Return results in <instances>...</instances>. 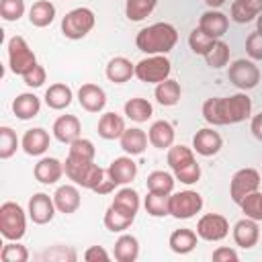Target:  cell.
Returning <instances> with one entry per match:
<instances>
[{"mask_svg":"<svg viewBox=\"0 0 262 262\" xmlns=\"http://www.w3.org/2000/svg\"><path fill=\"white\" fill-rule=\"evenodd\" d=\"M252 115V98L246 92H237L231 96H213L203 102V119L213 125H235L246 121Z\"/></svg>","mask_w":262,"mask_h":262,"instance_id":"1","label":"cell"},{"mask_svg":"<svg viewBox=\"0 0 262 262\" xmlns=\"http://www.w3.org/2000/svg\"><path fill=\"white\" fill-rule=\"evenodd\" d=\"M63 170H66V176L74 184L94 190L98 194H108L117 188L115 182L108 178L106 170H102L98 164H94V160H82V158L68 156L63 162Z\"/></svg>","mask_w":262,"mask_h":262,"instance_id":"2","label":"cell"},{"mask_svg":"<svg viewBox=\"0 0 262 262\" xmlns=\"http://www.w3.org/2000/svg\"><path fill=\"white\" fill-rule=\"evenodd\" d=\"M178 43V31L170 23H154L141 29L135 37V45L139 51L147 55H166Z\"/></svg>","mask_w":262,"mask_h":262,"instance_id":"3","label":"cell"},{"mask_svg":"<svg viewBox=\"0 0 262 262\" xmlns=\"http://www.w3.org/2000/svg\"><path fill=\"white\" fill-rule=\"evenodd\" d=\"M166 162L174 174L176 180H180L182 184H194L201 178V166L194 160V149L186 147V145H172L168 147L166 154Z\"/></svg>","mask_w":262,"mask_h":262,"instance_id":"4","label":"cell"},{"mask_svg":"<svg viewBox=\"0 0 262 262\" xmlns=\"http://www.w3.org/2000/svg\"><path fill=\"white\" fill-rule=\"evenodd\" d=\"M27 215L25 209L14 203V201H6L0 205V233L4 239L8 242H16L23 239L27 233Z\"/></svg>","mask_w":262,"mask_h":262,"instance_id":"5","label":"cell"},{"mask_svg":"<svg viewBox=\"0 0 262 262\" xmlns=\"http://www.w3.org/2000/svg\"><path fill=\"white\" fill-rule=\"evenodd\" d=\"M94 25H96L94 12L86 6H80L66 12V16L61 18V33L66 39L78 41V39H84L94 29Z\"/></svg>","mask_w":262,"mask_h":262,"instance_id":"6","label":"cell"},{"mask_svg":"<svg viewBox=\"0 0 262 262\" xmlns=\"http://www.w3.org/2000/svg\"><path fill=\"white\" fill-rule=\"evenodd\" d=\"M8 66L10 72L16 76H25L29 70H33L37 66V57L33 53V49L29 47V43L25 41V37L14 35L8 39Z\"/></svg>","mask_w":262,"mask_h":262,"instance_id":"7","label":"cell"},{"mask_svg":"<svg viewBox=\"0 0 262 262\" xmlns=\"http://www.w3.org/2000/svg\"><path fill=\"white\" fill-rule=\"evenodd\" d=\"M172 63L166 55H147L135 63V78L145 84H160L170 78Z\"/></svg>","mask_w":262,"mask_h":262,"instance_id":"8","label":"cell"},{"mask_svg":"<svg viewBox=\"0 0 262 262\" xmlns=\"http://www.w3.org/2000/svg\"><path fill=\"white\" fill-rule=\"evenodd\" d=\"M260 190V172L256 168H239L229 182V196L235 205L242 203L248 194Z\"/></svg>","mask_w":262,"mask_h":262,"instance_id":"9","label":"cell"},{"mask_svg":"<svg viewBox=\"0 0 262 262\" xmlns=\"http://www.w3.org/2000/svg\"><path fill=\"white\" fill-rule=\"evenodd\" d=\"M227 78L235 88L246 92V90H252L258 86L260 70L252 59H235L227 70Z\"/></svg>","mask_w":262,"mask_h":262,"instance_id":"10","label":"cell"},{"mask_svg":"<svg viewBox=\"0 0 262 262\" xmlns=\"http://www.w3.org/2000/svg\"><path fill=\"white\" fill-rule=\"evenodd\" d=\"M203 209V196L196 190H180L170 194V215L174 219H190Z\"/></svg>","mask_w":262,"mask_h":262,"instance_id":"11","label":"cell"},{"mask_svg":"<svg viewBox=\"0 0 262 262\" xmlns=\"http://www.w3.org/2000/svg\"><path fill=\"white\" fill-rule=\"evenodd\" d=\"M196 233L205 242H221L229 233V221L219 213H207L196 221Z\"/></svg>","mask_w":262,"mask_h":262,"instance_id":"12","label":"cell"},{"mask_svg":"<svg viewBox=\"0 0 262 262\" xmlns=\"http://www.w3.org/2000/svg\"><path fill=\"white\" fill-rule=\"evenodd\" d=\"M55 203H53V196L45 194V192H35L31 199H29V219L37 225H45L49 223L53 217H55Z\"/></svg>","mask_w":262,"mask_h":262,"instance_id":"13","label":"cell"},{"mask_svg":"<svg viewBox=\"0 0 262 262\" xmlns=\"http://www.w3.org/2000/svg\"><path fill=\"white\" fill-rule=\"evenodd\" d=\"M106 174L115 182V186H127L137 176V164L133 162V156H121L111 162Z\"/></svg>","mask_w":262,"mask_h":262,"instance_id":"14","label":"cell"},{"mask_svg":"<svg viewBox=\"0 0 262 262\" xmlns=\"http://www.w3.org/2000/svg\"><path fill=\"white\" fill-rule=\"evenodd\" d=\"M223 147V139L221 135L211 129V127H205V129H199L192 137V149L199 154V156H205V158H211L215 154H219V149Z\"/></svg>","mask_w":262,"mask_h":262,"instance_id":"15","label":"cell"},{"mask_svg":"<svg viewBox=\"0 0 262 262\" xmlns=\"http://www.w3.org/2000/svg\"><path fill=\"white\" fill-rule=\"evenodd\" d=\"M78 102L88 113H100L106 106V92L92 82H86L78 90Z\"/></svg>","mask_w":262,"mask_h":262,"instance_id":"16","label":"cell"},{"mask_svg":"<svg viewBox=\"0 0 262 262\" xmlns=\"http://www.w3.org/2000/svg\"><path fill=\"white\" fill-rule=\"evenodd\" d=\"M227 27H229V18L219 8H209L199 18V29L205 31L213 39H221L227 33Z\"/></svg>","mask_w":262,"mask_h":262,"instance_id":"17","label":"cell"},{"mask_svg":"<svg viewBox=\"0 0 262 262\" xmlns=\"http://www.w3.org/2000/svg\"><path fill=\"white\" fill-rule=\"evenodd\" d=\"M53 203H55V209L59 213H63V215L76 213L80 209V203H82L78 184H61V186H57V190L53 192Z\"/></svg>","mask_w":262,"mask_h":262,"instance_id":"18","label":"cell"},{"mask_svg":"<svg viewBox=\"0 0 262 262\" xmlns=\"http://www.w3.org/2000/svg\"><path fill=\"white\" fill-rule=\"evenodd\" d=\"M49 143H51V137L43 127L27 129L20 139V147L27 156H43L49 149Z\"/></svg>","mask_w":262,"mask_h":262,"instance_id":"19","label":"cell"},{"mask_svg":"<svg viewBox=\"0 0 262 262\" xmlns=\"http://www.w3.org/2000/svg\"><path fill=\"white\" fill-rule=\"evenodd\" d=\"M258 239H260L258 221H254L250 217H244L233 225V242H235V246H239L244 250H250V248H254L258 244Z\"/></svg>","mask_w":262,"mask_h":262,"instance_id":"20","label":"cell"},{"mask_svg":"<svg viewBox=\"0 0 262 262\" xmlns=\"http://www.w3.org/2000/svg\"><path fill=\"white\" fill-rule=\"evenodd\" d=\"M53 137L59 141V143H72L80 137V131H82V125H80V119L74 117V115H61L55 119L53 123Z\"/></svg>","mask_w":262,"mask_h":262,"instance_id":"21","label":"cell"},{"mask_svg":"<svg viewBox=\"0 0 262 262\" xmlns=\"http://www.w3.org/2000/svg\"><path fill=\"white\" fill-rule=\"evenodd\" d=\"M33 174H35V180L41 182V184H55L66 174V170H63V164L57 158H41L35 164Z\"/></svg>","mask_w":262,"mask_h":262,"instance_id":"22","label":"cell"},{"mask_svg":"<svg viewBox=\"0 0 262 262\" xmlns=\"http://www.w3.org/2000/svg\"><path fill=\"white\" fill-rule=\"evenodd\" d=\"M147 137H149V143L156 147V149H168L174 145V137H176V131H174V125L166 119H160V121H154L149 131H147Z\"/></svg>","mask_w":262,"mask_h":262,"instance_id":"23","label":"cell"},{"mask_svg":"<svg viewBox=\"0 0 262 262\" xmlns=\"http://www.w3.org/2000/svg\"><path fill=\"white\" fill-rule=\"evenodd\" d=\"M119 143H121V149H123L127 156H141V154L145 151L147 143H149V137H147V133H145L143 129H139V127H129V129H125V133L121 135Z\"/></svg>","mask_w":262,"mask_h":262,"instance_id":"24","label":"cell"},{"mask_svg":"<svg viewBox=\"0 0 262 262\" xmlns=\"http://www.w3.org/2000/svg\"><path fill=\"white\" fill-rule=\"evenodd\" d=\"M139 205H141V201H139L137 190H133L129 186H123L121 190H117L115 196H113V203H111L113 209H117L119 213H123L131 219H135V215L139 211Z\"/></svg>","mask_w":262,"mask_h":262,"instance_id":"25","label":"cell"},{"mask_svg":"<svg viewBox=\"0 0 262 262\" xmlns=\"http://www.w3.org/2000/svg\"><path fill=\"white\" fill-rule=\"evenodd\" d=\"M104 74L113 84H125L135 76V66L131 63V59H127L123 55H117L106 63Z\"/></svg>","mask_w":262,"mask_h":262,"instance_id":"26","label":"cell"},{"mask_svg":"<svg viewBox=\"0 0 262 262\" xmlns=\"http://www.w3.org/2000/svg\"><path fill=\"white\" fill-rule=\"evenodd\" d=\"M196 242H199V233L188 229V227H180V229H174L170 233V239H168V246L174 254H190L194 248H196Z\"/></svg>","mask_w":262,"mask_h":262,"instance_id":"27","label":"cell"},{"mask_svg":"<svg viewBox=\"0 0 262 262\" xmlns=\"http://www.w3.org/2000/svg\"><path fill=\"white\" fill-rule=\"evenodd\" d=\"M39 111H41V100H39V96L31 94V92H23L12 100V113L20 121L35 119L39 115Z\"/></svg>","mask_w":262,"mask_h":262,"instance_id":"28","label":"cell"},{"mask_svg":"<svg viewBox=\"0 0 262 262\" xmlns=\"http://www.w3.org/2000/svg\"><path fill=\"white\" fill-rule=\"evenodd\" d=\"M125 119L121 117V115H117V113H104L100 119H98V127H96V131H98V135L102 137V139H121V135L125 133Z\"/></svg>","mask_w":262,"mask_h":262,"instance_id":"29","label":"cell"},{"mask_svg":"<svg viewBox=\"0 0 262 262\" xmlns=\"http://www.w3.org/2000/svg\"><path fill=\"white\" fill-rule=\"evenodd\" d=\"M113 256L117 262H135L139 256V239L131 233H121L115 242Z\"/></svg>","mask_w":262,"mask_h":262,"instance_id":"30","label":"cell"},{"mask_svg":"<svg viewBox=\"0 0 262 262\" xmlns=\"http://www.w3.org/2000/svg\"><path fill=\"white\" fill-rule=\"evenodd\" d=\"M72 88L68 84H61V82H55L51 84L47 90H45V104L53 111H63L72 104Z\"/></svg>","mask_w":262,"mask_h":262,"instance_id":"31","label":"cell"},{"mask_svg":"<svg viewBox=\"0 0 262 262\" xmlns=\"http://www.w3.org/2000/svg\"><path fill=\"white\" fill-rule=\"evenodd\" d=\"M260 12H262V0H233L229 16L235 23L246 25V23L254 20Z\"/></svg>","mask_w":262,"mask_h":262,"instance_id":"32","label":"cell"},{"mask_svg":"<svg viewBox=\"0 0 262 262\" xmlns=\"http://www.w3.org/2000/svg\"><path fill=\"white\" fill-rule=\"evenodd\" d=\"M55 18V6L49 0H37L29 8V23L37 29H45Z\"/></svg>","mask_w":262,"mask_h":262,"instance_id":"33","label":"cell"},{"mask_svg":"<svg viewBox=\"0 0 262 262\" xmlns=\"http://www.w3.org/2000/svg\"><path fill=\"white\" fill-rule=\"evenodd\" d=\"M154 96H156V100H158L162 106H174V104H178V100H180V96H182V88H180V84H178L176 80L168 78V80L156 84Z\"/></svg>","mask_w":262,"mask_h":262,"instance_id":"34","label":"cell"},{"mask_svg":"<svg viewBox=\"0 0 262 262\" xmlns=\"http://www.w3.org/2000/svg\"><path fill=\"white\" fill-rule=\"evenodd\" d=\"M123 111H125V117L131 119V121H135V123H145V121H149L151 115H154L151 102L145 100V98H139V96L129 98V100L125 102Z\"/></svg>","mask_w":262,"mask_h":262,"instance_id":"35","label":"cell"},{"mask_svg":"<svg viewBox=\"0 0 262 262\" xmlns=\"http://www.w3.org/2000/svg\"><path fill=\"white\" fill-rule=\"evenodd\" d=\"M145 184H147V190H151V192L172 194L174 184H176V178H174V174H170V172H164V170H154L151 174H147Z\"/></svg>","mask_w":262,"mask_h":262,"instance_id":"36","label":"cell"},{"mask_svg":"<svg viewBox=\"0 0 262 262\" xmlns=\"http://www.w3.org/2000/svg\"><path fill=\"white\" fill-rule=\"evenodd\" d=\"M143 207H145L147 215H151V217H166V215H170V194L147 190V194L143 199Z\"/></svg>","mask_w":262,"mask_h":262,"instance_id":"37","label":"cell"},{"mask_svg":"<svg viewBox=\"0 0 262 262\" xmlns=\"http://www.w3.org/2000/svg\"><path fill=\"white\" fill-rule=\"evenodd\" d=\"M156 4H158V0H127L125 2V16L131 23H139L154 12Z\"/></svg>","mask_w":262,"mask_h":262,"instance_id":"38","label":"cell"},{"mask_svg":"<svg viewBox=\"0 0 262 262\" xmlns=\"http://www.w3.org/2000/svg\"><path fill=\"white\" fill-rule=\"evenodd\" d=\"M18 145H20V141H18L14 129L8 125H2L0 127V160H10L16 154Z\"/></svg>","mask_w":262,"mask_h":262,"instance_id":"39","label":"cell"},{"mask_svg":"<svg viewBox=\"0 0 262 262\" xmlns=\"http://www.w3.org/2000/svg\"><path fill=\"white\" fill-rule=\"evenodd\" d=\"M133 221H135V219H131V217H127V215H123V213H119V211L113 209L111 205H108V209L104 211V227H106L108 231H113V233H123L125 229L131 227Z\"/></svg>","mask_w":262,"mask_h":262,"instance_id":"40","label":"cell"},{"mask_svg":"<svg viewBox=\"0 0 262 262\" xmlns=\"http://www.w3.org/2000/svg\"><path fill=\"white\" fill-rule=\"evenodd\" d=\"M215 41L217 39H213V37H209L205 31H201L199 27L196 29H192V33L188 35V45H190V49H192V53H196V55H207L211 49H213V45H215Z\"/></svg>","mask_w":262,"mask_h":262,"instance_id":"41","label":"cell"},{"mask_svg":"<svg viewBox=\"0 0 262 262\" xmlns=\"http://www.w3.org/2000/svg\"><path fill=\"white\" fill-rule=\"evenodd\" d=\"M205 61H207V66L213 68V70H219V68L227 66V61H229V45H227L225 41L217 39L215 45H213V49L205 55Z\"/></svg>","mask_w":262,"mask_h":262,"instance_id":"42","label":"cell"},{"mask_svg":"<svg viewBox=\"0 0 262 262\" xmlns=\"http://www.w3.org/2000/svg\"><path fill=\"white\" fill-rule=\"evenodd\" d=\"M239 207H242L246 217H250L254 221H262V192L260 190H256V192L248 194L246 199H242Z\"/></svg>","mask_w":262,"mask_h":262,"instance_id":"43","label":"cell"},{"mask_svg":"<svg viewBox=\"0 0 262 262\" xmlns=\"http://www.w3.org/2000/svg\"><path fill=\"white\" fill-rule=\"evenodd\" d=\"M0 258H2V262H27L29 260V250H27V246L18 244V239L8 242V244L2 246Z\"/></svg>","mask_w":262,"mask_h":262,"instance_id":"44","label":"cell"},{"mask_svg":"<svg viewBox=\"0 0 262 262\" xmlns=\"http://www.w3.org/2000/svg\"><path fill=\"white\" fill-rule=\"evenodd\" d=\"M41 260H49V262H76L78 254L70 246H53V248H49V250H45L41 254Z\"/></svg>","mask_w":262,"mask_h":262,"instance_id":"45","label":"cell"},{"mask_svg":"<svg viewBox=\"0 0 262 262\" xmlns=\"http://www.w3.org/2000/svg\"><path fill=\"white\" fill-rule=\"evenodd\" d=\"M68 156H74V158H82V160H94L96 156V147L90 139H84V137H78L76 141L70 143L68 147Z\"/></svg>","mask_w":262,"mask_h":262,"instance_id":"46","label":"cell"},{"mask_svg":"<svg viewBox=\"0 0 262 262\" xmlns=\"http://www.w3.org/2000/svg\"><path fill=\"white\" fill-rule=\"evenodd\" d=\"M25 0H0V14L6 23H14L25 14Z\"/></svg>","mask_w":262,"mask_h":262,"instance_id":"47","label":"cell"},{"mask_svg":"<svg viewBox=\"0 0 262 262\" xmlns=\"http://www.w3.org/2000/svg\"><path fill=\"white\" fill-rule=\"evenodd\" d=\"M45 80H47V72H45V68H43L41 63H37L33 70H29V72L23 76V82H25L29 88H39V86L45 84Z\"/></svg>","mask_w":262,"mask_h":262,"instance_id":"48","label":"cell"},{"mask_svg":"<svg viewBox=\"0 0 262 262\" xmlns=\"http://www.w3.org/2000/svg\"><path fill=\"white\" fill-rule=\"evenodd\" d=\"M246 53L250 55V59L262 61V33H250L246 39Z\"/></svg>","mask_w":262,"mask_h":262,"instance_id":"49","label":"cell"},{"mask_svg":"<svg viewBox=\"0 0 262 262\" xmlns=\"http://www.w3.org/2000/svg\"><path fill=\"white\" fill-rule=\"evenodd\" d=\"M84 260L86 262H108L111 260V254L102 246H90L84 252Z\"/></svg>","mask_w":262,"mask_h":262,"instance_id":"50","label":"cell"},{"mask_svg":"<svg viewBox=\"0 0 262 262\" xmlns=\"http://www.w3.org/2000/svg\"><path fill=\"white\" fill-rule=\"evenodd\" d=\"M213 262H237L239 260V254L233 250V248H217L213 254H211Z\"/></svg>","mask_w":262,"mask_h":262,"instance_id":"51","label":"cell"},{"mask_svg":"<svg viewBox=\"0 0 262 262\" xmlns=\"http://www.w3.org/2000/svg\"><path fill=\"white\" fill-rule=\"evenodd\" d=\"M250 131H252V135H254L258 141H262V113H258V115L252 117Z\"/></svg>","mask_w":262,"mask_h":262,"instance_id":"52","label":"cell"},{"mask_svg":"<svg viewBox=\"0 0 262 262\" xmlns=\"http://www.w3.org/2000/svg\"><path fill=\"white\" fill-rule=\"evenodd\" d=\"M209 8H221L223 4H225V0H203Z\"/></svg>","mask_w":262,"mask_h":262,"instance_id":"53","label":"cell"},{"mask_svg":"<svg viewBox=\"0 0 262 262\" xmlns=\"http://www.w3.org/2000/svg\"><path fill=\"white\" fill-rule=\"evenodd\" d=\"M256 31H258V33H262V12L256 16Z\"/></svg>","mask_w":262,"mask_h":262,"instance_id":"54","label":"cell"}]
</instances>
